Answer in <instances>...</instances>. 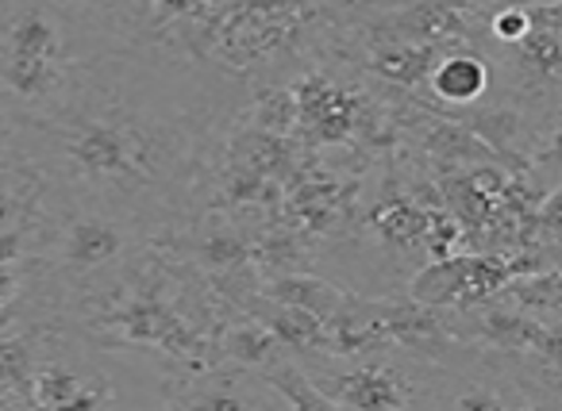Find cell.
Returning a JSON list of instances; mask_svg holds the SVG:
<instances>
[{
    "mask_svg": "<svg viewBox=\"0 0 562 411\" xmlns=\"http://www.w3.org/2000/svg\"><path fill=\"white\" fill-rule=\"evenodd\" d=\"M209 135V89L127 39L104 50L63 116L20 127V170L162 231L186 216Z\"/></svg>",
    "mask_w": 562,
    "mask_h": 411,
    "instance_id": "1",
    "label": "cell"
},
{
    "mask_svg": "<svg viewBox=\"0 0 562 411\" xmlns=\"http://www.w3.org/2000/svg\"><path fill=\"white\" fill-rule=\"evenodd\" d=\"M116 43L127 39L81 24L55 0H0V109L20 127L63 116Z\"/></svg>",
    "mask_w": 562,
    "mask_h": 411,
    "instance_id": "2",
    "label": "cell"
},
{
    "mask_svg": "<svg viewBox=\"0 0 562 411\" xmlns=\"http://www.w3.org/2000/svg\"><path fill=\"white\" fill-rule=\"evenodd\" d=\"M40 196L47 208V224H43L32 273L50 308H78L120 288L124 273L139 262L155 239V231L143 227L139 219L104 208V204L43 185Z\"/></svg>",
    "mask_w": 562,
    "mask_h": 411,
    "instance_id": "3",
    "label": "cell"
},
{
    "mask_svg": "<svg viewBox=\"0 0 562 411\" xmlns=\"http://www.w3.org/2000/svg\"><path fill=\"white\" fill-rule=\"evenodd\" d=\"M313 385L331 400V408L351 411H401L416 403H436L424 385L428 357H390L382 350H339V354H316L301 362ZM439 365V362H436Z\"/></svg>",
    "mask_w": 562,
    "mask_h": 411,
    "instance_id": "4",
    "label": "cell"
},
{
    "mask_svg": "<svg viewBox=\"0 0 562 411\" xmlns=\"http://www.w3.org/2000/svg\"><path fill=\"white\" fill-rule=\"evenodd\" d=\"M27 400L35 408H93L109 400L104 380H93L86 369H78L70 354H47L32 373V392Z\"/></svg>",
    "mask_w": 562,
    "mask_h": 411,
    "instance_id": "5",
    "label": "cell"
},
{
    "mask_svg": "<svg viewBox=\"0 0 562 411\" xmlns=\"http://www.w3.org/2000/svg\"><path fill=\"white\" fill-rule=\"evenodd\" d=\"M262 380L247 377V373H212V377H201L193 380V388H186V392H178L170 403H178V408H270V403H281L278 396H266Z\"/></svg>",
    "mask_w": 562,
    "mask_h": 411,
    "instance_id": "6",
    "label": "cell"
},
{
    "mask_svg": "<svg viewBox=\"0 0 562 411\" xmlns=\"http://www.w3.org/2000/svg\"><path fill=\"white\" fill-rule=\"evenodd\" d=\"M428 85L443 104H474V101H482L485 89H490V66H485L482 55H474V50H467V47L447 50V55H439L436 66H431Z\"/></svg>",
    "mask_w": 562,
    "mask_h": 411,
    "instance_id": "7",
    "label": "cell"
},
{
    "mask_svg": "<svg viewBox=\"0 0 562 411\" xmlns=\"http://www.w3.org/2000/svg\"><path fill=\"white\" fill-rule=\"evenodd\" d=\"M516 58L528 73L539 78H559L562 73V32L551 27H531L520 43H516Z\"/></svg>",
    "mask_w": 562,
    "mask_h": 411,
    "instance_id": "8",
    "label": "cell"
},
{
    "mask_svg": "<svg viewBox=\"0 0 562 411\" xmlns=\"http://www.w3.org/2000/svg\"><path fill=\"white\" fill-rule=\"evenodd\" d=\"M55 4L70 12V16H78L81 24L112 35V39H132L127 35V20H132L127 0H55Z\"/></svg>",
    "mask_w": 562,
    "mask_h": 411,
    "instance_id": "9",
    "label": "cell"
},
{
    "mask_svg": "<svg viewBox=\"0 0 562 411\" xmlns=\"http://www.w3.org/2000/svg\"><path fill=\"white\" fill-rule=\"evenodd\" d=\"M508 296L520 304L524 311H559L562 308V273H531V277L508 281Z\"/></svg>",
    "mask_w": 562,
    "mask_h": 411,
    "instance_id": "10",
    "label": "cell"
},
{
    "mask_svg": "<svg viewBox=\"0 0 562 411\" xmlns=\"http://www.w3.org/2000/svg\"><path fill=\"white\" fill-rule=\"evenodd\" d=\"M493 35H497L501 43H520L524 35L531 32V16H528V9H505V12H497V16H493Z\"/></svg>",
    "mask_w": 562,
    "mask_h": 411,
    "instance_id": "11",
    "label": "cell"
},
{
    "mask_svg": "<svg viewBox=\"0 0 562 411\" xmlns=\"http://www.w3.org/2000/svg\"><path fill=\"white\" fill-rule=\"evenodd\" d=\"M20 170V124L0 109V173Z\"/></svg>",
    "mask_w": 562,
    "mask_h": 411,
    "instance_id": "12",
    "label": "cell"
},
{
    "mask_svg": "<svg viewBox=\"0 0 562 411\" xmlns=\"http://www.w3.org/2000/svg\"><path fill=\"white\" fill-rule=\"evenodd\" d=\"M531 357H539V362H543L547 369L562 373V323L559 327H551V323L543 327V334H539V342H536V350H531Z\"/></svg>",
    "mask_w": 562,
    "mask_h": 411,
    "instance_id": "13",
    "label": "cell"
},
{
    "mask_svg": "<svg viewBox=\"0 0 562 411\" xmlns=\"http://www.w3.org/2000/svg\"><path fill=\"white\" fill-rule=\"evenodd\" d=\"M528 16H531V27H551V32H562V0L531 4Z\"/></svg>",
    "mask_w": 562,
    "mask_h": 411,
    "instance_id": "14",
    "label": "cell"
},
{
    "mask_svg": "<svg viewBox=\"0 0 562 411\" xmlns=\"http://www.w3.org/2000/svg\"><path fill=\"white\" fill-rule=\"evenodd\" d=\"M539 227H543V231H562V185L554 189L543 201V208H539Z\"/></svg>",
    "mask_w": 562,
    "mask_h": 411,
    "instance_id": "15",
    "label": "cell"
},
{
    "mask_svg": "<svg viewBox=\"0 0 562 411\" xmlns=\"http://www.w3.org/2000/svg\"><path fill=\"white\" fill-rule=\"evenodd\" d=\"M543 162H547V165H554V170H562V127L551 135V142H547V150H543Z\"/></svg>",
    "mask_w": 562,
    "mask_h": 411,
    "instance_id": "16",
    "label": "cell"
}]
</instances>
